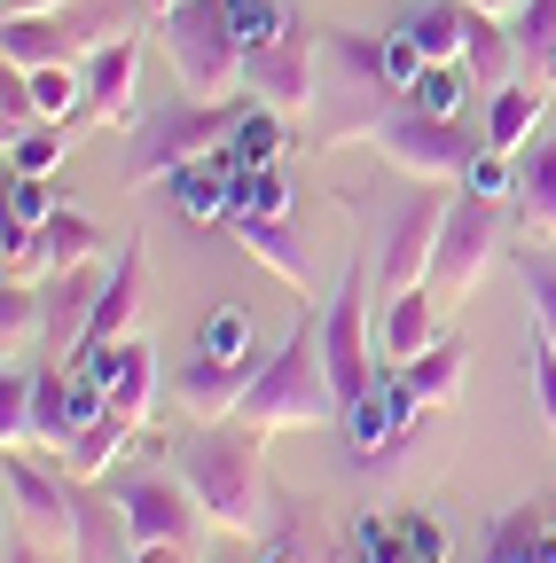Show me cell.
<instances>
[{"label":"cell","mask_w":556,"mask_h":563,"mask_svg":"<svg viewBox=\"0 0 556 563\" xmlns=\"http://www.w3.org/2000/svg\"><path fill=\"white\" fill-rule=\"evenodd\" d=\"M407 102V87L392 79V55L377 32L329 24L321 32V87H314V141L345 150V141H377V125Z\"/></svg>","instance_id":"1"},{"label":"cell","mask_w":556,"mask_h":563,"mask_svg":"<svg viewBox=\"0 0 556 563\" xmlns=\"http://www.w3.org/2000/svg\"><path fill=\"white\" fill-rule=\"evenodd\" d=\"M181 477L204 501L220 532H259L266 509H274V477H266V454H259V431L251 422H204L181 446Z\"/></svg>","instance_id":"2"},{"label":"cell","mask_w":556,"mask_h":563,"mask_svg":"<svg viewBox=\"0 0 556 563\" xmlns=\"http://www.w3.org/2000/svg\"><path fill=\"white\" fill-rule=\"evenodd\" d=\"M329 415H337V384L321 368V329L298 321L283 336V352H266L259 376L243 384L236 422H251V431L266 439V431H306V422H329Z\"/></svg>","instance_id":"3"},{"label":"cell","mask_w":556,"mask_h":563,"mask_svg":"<svg viewBox=\"0 0 556 563\" xmlns=\"http://www.w3.org/2000/svg\"><path fill=\"white\" fill-rule=\"evenodd\" d=\"M157 47L173 63L181 95H196V102H236L243 95V32L228 16V0H173L157 16Z\"/></svg>","instance_id":"4"},{"label":"cell","mask_w":556,"mask_h":563,"mask_svg":"<svg viewBox=\"0 0 556 563\" xmlns=\"http://www.w3.org/2000/svg\"><path fill=\"white\" fill-rule=\"evenodd\" d=\"M236 133V102H196V95H181V102H142L126 118V188H142V180H173L188 157H204V150H220V141Z\"/></svg>","instance_id":"5"},{"label":"cell","mask_w":556,"mask_h":563,"mask_svg":"<svg viewBox=\"0 0 556 563\" xmlns=\"http://www.w3.org/2000/svg\"><path fill=\"white\" fill-rule=\"evenodd\" d=\"M150 0H63V9H32L0 24V55L40 70V63H87L102 40H118L126 24H142Z\"/></svg>","instance_id":"6"},{"label":"cell","mask_w":556,"mask_h":563,"mask_svg":"<svg viewBox=\"0 0 556 563\" xmlns=\"http://www.w3.org/2000/svg\"><path fill=\"white\" fill-rule=\"evenodd\" d=\"M407 32H415V47H424L432 63H470V79L494 95V87H510L517 79V40H510V24L494 16V9H478V0H424V9L407 16Z\"/></svg>","instance_id":"7"},{"label":"cell","mask_w":556,"mask_h":563,"mask_svg":"<svg viewBox=\"0 0 556 563\" xmlns=\"http://www.w3.org/2000/svg\"><path fill=\"white\" fill-rule=\"evenodd\" d=\"M377 150H384V165H400L407 180H455V188H462V173L486 157V125L400 102V110L377 125Z\"/></svg>","instance_id":"8"},{"label":"cell","mask_w":556,"mask_h":563,"mask_svg":"<svg viewBox=\"0 0 556 563\" xmlns=\"http://www.w3.org/2000/svg\"><path fill=\"white\" fill-rule=\"evenodd\" d=\"M369 290H377V274H345L337 290H329V306L314 313V329H321V368H329V384H337V422L361 407V391L377 384V352H369Z\"/></svg>","instance_id":"9"},{"label":"cell","mask_w":556,"mask_h":563,"mask_svg":"<svg viewBox=\"0 0 556 563\" xmlns=\"http://www.w3.org/2000/svg\"><path fill=\"white\" fill-rule=\"evenodd\" d=\"M447 188L439 180H415L392 211H384V228H377V298H400V290H424V274H432V243H439V220H447Z\"/></svg>","instance_id":"10"},{"label":"cell","mask_w":556,"mask_h":563,"mask_svg":"<svg viewBox=\"0 0 556 563\" xmlns=\"http://www.w3.org/2000/svg\"><path fill=\"white\" fill-rule=\"evenodd\" d=\"M494 243H502V203H494V196H478V188H455L447 220H439V243H432L424 290H432V298H462L470 282L494 266Z\"/></svg>","instance_id":"11"},{"label":"cell","mask_w":556,"mask_h":563,"mask_svg":"<svg viewBox=\"0 0 556 563\" xmlns=\"http://www.w3.org/2000/svg\"><path fill=\"white\" fill-rule=\"evenodd\" d=\"M95 485H110V501L126 509V525H133L142 548H188V532L204 517V501L188 493L181 470H142V462H133V470H110Z\"/></svg>","instance_id":"12"},{"label":"cell","mask_w":556,"mask_h":563,"mask_svg":"<svg viewBox=\"0 0 556 563\" xmlns=\"http://www.w3.org/2000/svg\"><path fill=\"white\" fill-rule=\"evenodd\" d=\"M314 87H321V32L291 24L283 40L243 47V95H259L274 110H314Z\"/></svg>","instance_id":"13"},{"label":"cell","mask_w":556,"mask_h":563,"mask_svg":"<svg viewBox=\"0 0 556 563\" xmlns=\"http://www.w3.org/2000/svg\"><path fill=\"white\" fill-rule=\"evenodd\" d=\"M102 407H110V391H102L87 368H72V361L32 368V439H40V446H63V454H72L79 431H87Z\"/></svg>","instance_id":"14"},{"label":"cell","mask_w":556,"mask_h":563,"mask_svg":"<svg viewBox=\"0 0 556 563\" xmlns=\"http://www.w3.org/2000/svg\"><path fill=\"white\" fill-rule=\"evenodd\" d=\"M9 525L40 532V540H72V517H79V477H63L47 462H32L24 446H9Z\"/></svg>","instance_id":"15"},{"label":"cell","mask_w":556,"mask_h":563,"mask_svg":"<svg viewBox=\"0 0 556 563\" xmlns=\"http://www.w3.org/2000/svg\"><path fill=\"white\" fill-rule=\"evenodd\" d=\"M102 282H110V274H95V258H79V266H47V274H40V344H47V361H72V352H79V336H87V321H95V298H102Z\"/></svg>","instance_id":"16"},{"label":"cell","mask_w":556,"mask_h":563,"mask_svg":"<svg viewBox=\"0 0 556 563\" xmlns=\"http://www.w3.org/2000/svg\"><path fill=\"white\" fill-rule=\"evenodd\" d=\"M415 407H424V399H415L407 376H392V361H384L377 384L361 391V407L345 415V439H353V454H361V462H384V454L400 446V431L415 422Z\"/></svg>","instance_id":"17"},{"label":"cell","mask_w":556,"mask_h":563,"mask_svg":"<svg viewBox=\"0 0 556 563\" xmlns=\"http://www.w3.org/2000/svg\"><path fill=\"white\" fill-rule=\"evenodd\" d=\"M228 235H236L274 282H291V290H306V282H314V243H306V228L291 220V211H236Z\"/></svg>","instance_id":"18"},{"label":"cell","mask_w":556,"mask_h":563,"mask_svg":"<svg viewBox=\"0 0 556 563\" xmlns=\"http://www.w3.org/2000/svg\"><path fill=\"white\" fill-rule=\"evenodd\" d=\"M79 368L110 391V407L118 415H133L142 422V407H150V391H157V344L133 329V336H118V344H95V352H79Z\"/></svg>","instance_id":"19"},{"label":"cell","mask_w":556,"mask_h":563,"mask_svg":"<svg viewBox=\"0 0 556 563\" xmlns=\"http://www.w3.org/2000/svg\"><path fill=\"white\" fill-rule=\"evenodd\" d=\"M79 70H87V125H126L133 110H142V102H133V79H142V40H133V32L102 40Z\"/></svg>","instance_id":"20"},{"label":"cell","mask_w":556,"mask_h":563,"mask_svg":"<svg viewBox=\"0 0 556 563\" xmlns=\"http://www.w3.org/2000/svg\"><path fill=\"white\" fill-rule=\"evenodd\" d=\"M72 555L79 563H142V540H133L126 509L110 501V485L79 477V517H72Z\"/></svg>","instance_id":"21"},{"label":"cell","mask_w":556,"mask_h":563,"mask_svg":"<svg viewBox=\"0 0 556 563\" xmlns=\"http://www.w3.org/2000/svg\"><path fill=\"white\" fill-rule=\"evenodd\" d=\"M142 298H150V258H142V243H126L118 266H110V282H102V298H95V321H87L79 352L133 336V321H142Z\"/></svg>","instance_id":"22"},{"label":"cell","mask_w":556,"mask_h":563,"mask_svg":"<svg viewBox=\"0 0 556 563\" xmlns=\"http://www.w3.org/2000/svg\"><path fill=\"white\" fill-rule=\"evenodd\" d=\"M259 361H266V352H251V361H212V352H196V361L173 376V391H181V407H196V415H236L243 384L259 376Z\"/></svg>","instance_id":"23"},{"label":"cell","mask_w":556,"mask_h":563,"mask_svg":"<svg viewBox=\"0 0 556 563\" xmlns=\"http://www.w3.org/2000/svg\"><path fill=\"white\" fill-rule=\"evenodd\" d=\"M517 220H525V235L556 243V141L517 150Z\"/></svg>","instance_id":"24"},{"label":"cell","mask_w":556,"mask_h":563,"mask_svg":"<svg viewBox=\"0 0 556 563\" xmlns=\"http://www.w3.org/2000/svg\"><path fill=\"white\" fill-rule=\"evenodd\" d=\"M400 376H407V391L424 399V407H455V391H462V376H470V336H432Z\"/></svg>","instance_id":"25"},{"label":"cell","mask_w":556,"mask_h":563,"mask_svg":"<svg viewBox=\"0 0 556 563\" xmlns=\"http://www.w3.org/2000/svg\"><path fill=\"white\" fill-rule=\"evenodd\" d=\"M432 336H439V329H432V290L377 298V344H384V361H392V368H407Z\"/></svg>","instance_id":"26"},{"label":"cell","mask_w":556,"mask_h":563,"mask_svg":"<svg viewBox=\"0 0 556 563\" xmlns=\"http://www.w3.org/2000/svg\"><path fill=\"white\" fill-rule=\"evenodd\" d=\"M541 110H548V95H541V87H525V79L494 87V102H486V150H502V157H517L525 141L541 133Z\"/></svg>","instance_id":"27"},{"label":"cell","mask_w":556,"mask_h":563,"mask_svg":"<svg viewBox=\"0 0 556 563\" xmlns=\"http://www.w3.org/2000/svg\"><path fill=\"white\" fill-rule=\"evenodd\" d=\"M251 540H259V555H251V563H329L321 532L306 525V509H291V501H283V493H274V509H266V525H259Z\"/></svg>","instance_id":"28"},{"label":"cell","mask_w":556,"mask_h":563,"mask_svg":"<svg viewBox=\"0 0 556 563\" xmlns=\"http://www.w3.org/2000/svg\"><path fill=\"white\" fill-rule=\"evenodd\" d=\"M228 150L243 157V165H274V157H283V110H274V102H236V133H228Z\"/></svg>","instance_id":"29"},{"label":"cell","mask_w":556,"mask_h":563,"mask_svg":"<svg viewBox=\"0 0 556 563\" xmlns=\"http://www.w3.org/2000/svg\"><path fill=\"white\" fill-rule=\"evenodd\" d=\"M133 439V415H118V407H102L87 431H79V446H72V477H110L118 470V446Z\"/></svg>","instance_id":"30"},{"label":"cell","mask_w":556,"mask_h":563,"mask_svg":"<svg viewBox=\"0 0 556 563\" xmlns=\"http://www.w3.org/2000/svg\"><path fill=\"white\" fill-rule=\"evenodd\" d=\"M102 251V228L87 220L79 203H55V220L40 228V258L47 266H79V258H95Z\"/></svg>","instance_id":"31"},{"label":"cell","mask_w":556,"mask_h":563,"mask_svg":"<svg viewBox=\"0 0 556 563\" xmlns=\"http://www.w3.org/2000/svg\"><path fill=\"white\" fill-rule=\"evenodd\" d=\"M478 95V79H470V63H424V79L407 87V102L415 110H439V118H462V102Z\"/></svg>","instance_id":"32"},{"label":"cell","mask_w":556,"mask_h":563,"mask_svg":"<svg viewBox=\"0 0 556 563\" xmlns=\"http://www.w3.org/2000/svg\"><path fill=\"white\" fill-rule=\"evenodd\" d=\"M196 352H212V361H251V313L243 306H220V313H204V329H196Z\"/></svg>","instance_id":"33"},{"label":"cell","mask_w":556,"mask_h":563,"mask_svg":"<svg viewBox=\"0 0 556 563\" xmlns=\"http://www.w3.org/2000/svg\"><path fill=\"white\" fill-rule=\"evenodd\" d=\"M517 290H525V306H533V329L556 344V258L525 251V258H517Z\"/></svg>","instance_id":"34"},{"label":"cell","mask_w":556,"mask_h":563,"mask_svg":"<svg viewBox=\"0 0 556 563\" xmlns=\"http://www.w3.org/2000/svg\"><path fill=\"white\" fill-rule=\"evenodd\" d=\"M40 329V282L9 274V290H0V344H9V361H17V344Z\"/></svg>","instance_id":"35"},{"label":"cell","mask_w":556,"mask_h":563,"mask_svg":"<svg viewBox=\"0 0 556 563\" xmlns=\"http://www.w3.org/2000/svg\"><path fill=\"white\" fill-rule=\"evenodd\" d=\"M0 439L9 446H24L32 439V368H0Z\"/></svg>","instance_id":"36"},{"label":"cell","mask_w":556,"mask_h":563,"mask_svg":"<svg viewBox=\"0 0 556 563\" xmlns=\"http://www.w3.org/2000/svg\"><path fill=\"white\" fill-rule=\"evenodd\" d=\"M63 165V133L55 125H24L17 141H9V173H32V180H47Z\"/></svg>","instance_id":"37"},{"label":"cell","mask_w":556,"mask_h":563,"mask_svg":"<svg viewBox=\"0 0 556 563\" xmlns=\"http://www.w3.org/2000/svg\"><path fill=\"white\" fill-rule=\"evenodd\" d=\"M486 563H541V548H533V509L486 525Z\"/></svg>","instance_id":"38"},{"label":"cell","mask_w":556,"mask_h":563,"mask_svg":"<svg viewBox=\"0 0 556 563\" xmlns=\"http://www.w3.org/2000/svg\"><path fill=\"white\" fill-rule=\"evenodd\" d=\"M510 40L525 63H541L556 47V0H525V9H510Z\"/></svg>","instance_id":"39"},{"label":"cell","mask_w":556,"mask_h":563,"mask_svg":"<svg viewBox=\"0 0 556 563\" xmlns=\"http://www.w3.org/2000/svg\"><path fill=\"white\" fill-rule=\"evenodd\" d=\"M228 16H236V32H243V47H259V40H283L298 16L283 9V0H228Z\"/></svg>","instance_id":"40"},{"label":"cell","mask_w":556,"mask_h":563,"mask_svg":"<svg viewBox=\"0 0 556 563\" xmlns=\"http://www.w3.org/2000/svg\"><path fill=\"white\" fill-rule=\"evenodd\" d=\"M462 188H478V196H494V203H502V196H517V157H502V150H486V157H478V165L462 173Z\"/></svg>","instance_id":"41"},{"label":"cell","mask_w":556,"mask_h":563,"mask_svg":"<svg viewBox=\"0 0 556 563\" xmlns=\"http://www.w3.org/2000/svg\"><path fill=\"white\" fill-rule=\"evenodd\" d=\"M9 220H24V228H47V220H55V203H47V188H40L32 173L9 180Z\"/></svg>","instance_id":"42"},{"label":"cell","mask_w":556,"mask_h":563,"mask_svg":"<svg viewBox=\"0 0 556 563\" xmlns=\"http://www.w3.org/2000/svg\"><path fill=\"white\" fill-rule=\"evenodd\" d=\"M533 399H541V415H548V431H556V344L533 329Z\"/></svg>","instance_id":"43"},{"label":"cell","mask_w":556,"mask_h":563,"mask_svg":"<svg viewBox=\"0 0 556 563\" xmlns=\"http://www.w3.org/2000/svg\"><path fill=\"white\" fill-rule=\"evenodd\" d=\"M0 563H47V540L24 532V525H9V548H0Z\"/></svg>","instance_id":"44"},{"label":"cell","mask_w":556,"mask_h":563,"mask_svg":"<svg viewBox=\"0 0 556 563\" xmlns=\"http://www.w3.org/2000/svg\"><path fill=\"white\" fill-rule=\"evenodd\" d=\"M32 9H63V0H9V16H32Z\"/></svg>","instance_id":"45"},{"label":"cell","mask_w":556,"mask_h":563,"mask_svg":"<svg viewBox=\"0 0 556 563\" xmlns=\"http://www.w3.org/2000/svg\"><path fill=\"white\" fill-rule=\"evenodd\" d=\"M478 9H494V16H510V9H525V0H478Z\"/></svg>","instance_id":"46"},{"label":"cell","mask_w":556,"mask_h":563,"mask_svg":"<svg viewBox=\"0 0 556 563\" xmlns=\"http://www.w3.org/2000/svg\"><path fill=\"white\" fill-rule=\"evenodd\" d=\"M165 9H173V0H150V16H165Z\"/></svg>","instance_id":"47"},{"label":"cell","mask_w":556,"mask_h":563,"mask_svg":"<svg viewBox=\"0 0 556 563\" xmlns=\"http://www.w3.org/2000/svg\"><path fill=\"white\" fill-rule=\"evenodd\" d=\"M541 63H548V79H556V47H548V55H541Z\"/></svg>","instance_id":"48"}]
</instances>
